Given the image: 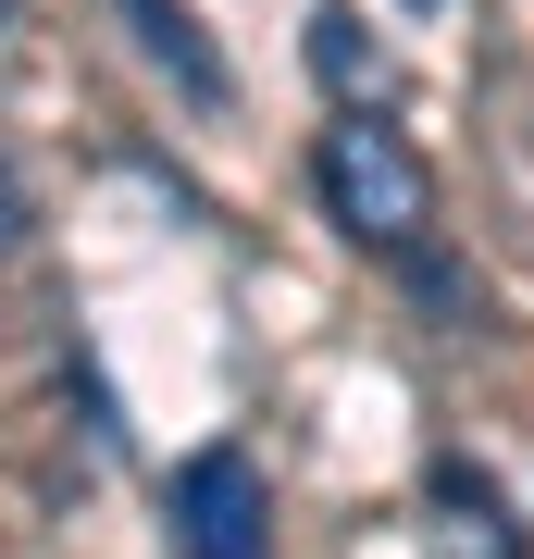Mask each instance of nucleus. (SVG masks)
<instances>
[{"label": "nucleus", "mask_w": 534, "mask_h": 559, "mask_svg": "<svg viewBox=\"0 0 534 559\" xmlns=\"http://www.w3.org/2000/svg\"><path fill=\"white\" fill-rule=\"evenodd\" d=\"M124 25H138V50L187 87V100H237V75H224V50L199 38V13H187V0H124Z\"/></svg>", "instance_id": "3"}, {"label": "nucleus", "mask_w": 534, "mask_h": 559, "mask_svg": "<svg viewBox=\"0 0 534 559\" xmlns=\"http://www.w3.org/2000/svg\"><path fill=\"white\" fill-rule=\"evenodd\" d=\"M311 62H323V75H360V13H336V0H323V13H311Z\"/></svg>", "instance_id": "4"}, {"label": "nucleus", "mask_w": 534, "mask_h": 559, "mask_svg": "<svg viewBox=\"0 0 534 559\" xmlns=\"http://www.w3.org/2000/svg\"><path fill=\"white\" fill-rule=\"evenodd\" d=\"M311 175H323V212H336L360 249H423L436 187H423V150L397 138L385 112H336V124H323V150H311Z\"/></svg>", "instance_id": "1"}, {"label": "nucleus", "mask_w": 534, "mask_h": 559, "mask_svg": "<svg viewBox=\"0 0 534 559\" xmlns=\"http://www.w3.org/2000/svg\"><path fill=\"white\" fill-rule=\"evenodd\" d=\"M0 25H13V0H0Z\"/></svg>", "instance_id": "6"}, {"label": "nucleus", "mask_w": 534, "mask_h": 559, "mask_svg": "<svg viewBox=\"0 0 534 559\" xmlns=\"http://www.w3.org/2000/svg\"><path fill=\"white\" fill-rule=\"evenodd\" d=\"M162 510H175V559H274V485L249 448H187Z\"/></svg>", "instance_id": "2"}, {"label": "nucleus", "mask_w": 534, "mask_h": 559, "mask_svg": "<svg viewBox=\"0 0 534 559\" xmlns=\"http://www.w3.org/2000/svg\"><path fill=\"white\" fill-rule=\"evenodd\" d=\"M411 13H436V0H411Z\"/></svg>", "instance_id": "5"}]
</instances>
